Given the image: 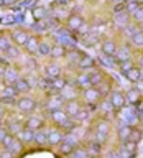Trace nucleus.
<instances>
[{"label": "nucleus", "instance_id": "nucleus-1", "mask_svg": "<svg viewBox=\"0 0 143 158\" xmlns=\"http://www.w3.org/2000/svg\"><path fill=\"white\" fill-rule=\"evenodd\" d=\"M108 135H110V122L107 118H102L94 127V140L104 143L108 138Z\"/></svg>", "mask_w": 143, "mask_h": 158}, {"label": "nucleus", "instance_id": "nucleus-2", "mask_svg": "<svg viewBox=\"0 0 143 158\" xmlns=\"http://www.w3.org/2000/svg\"><path fill=\"white\" fill-rule=\"evenodd\" d=\"M2 148H3V150H7V152H10L12 155H18V153H22L23 143L20 142V138L17 135L8 133V135L5 137V140L2 142Z\"/></svg>", "mask_w": 143, "mask_h": 158}, {"label": "nucleus", "instance_id": "nucleus-3", "mask_svg": "<svg viewBox=\"0 0 143 158\" xmlns=\"http://www.w3.org/2000/svg\"><path fill=\"white\" fill-rule=\"evenodd\" d=\"M118 118H120V123H127V125H135L138 122V114L133 107H123L118 110Z\"/></svg>", "mask_w": 143, "mask_h": 158}, {"label": "nucleus", "instance_id": "nucleus-4", "mask_svg": "<svg viewBox=\"0 0 143 158\" xmlns=\"http://www.w3.org/2000/svg\"><path fill=\"white\" fill-rule=\"evenodd\" d=\"M36 107H38V102L35 101V99L28 97V96H22V97H18V101H17V109H18V112H22V114H31V112L36 110Z\"/></svg>", "mask_w": 143, "mask_h": 158}, {"label": "nucleus", "instance_id": "nucleus-5", "mask_svg": "<svg viewBox=\"0 0 143 158\" xmlns=\"http://www.w3.org/2000/svg\"><path fill=\"white\" fill-rule=\"evenodd\" d=\"M64 104H66V101H64V97L59 92L49 94L48 101H46V104H44V110H46V114H49V112L56 110V109H61Z\"/></svg>", "mask_w": 143, "mask_h": 158}, {"label": "nucleus", "instance_id": "nucleus-6", "mask_svg": "<svg viewBox=\"0 0 143 158\" xmlns=\"http://www.w3.org/2000/svg\"><path fill=\"white\" fill-rule=\"evenodd\" d=\"M108 99H110V102H112L113 109H115V112H118L120 109H123L127 106V96L123 92H120V91H112L110 96H108Z\"/></svg>", "mask_w": 143, "mask_h": 158}, {"label": "nucleus", "instance_id": "nucleus-7", "mask_svg": "<svg viewBox=\"0 0 143 158\" xmlns=\"http://www.w3.org/2000/svg\"><path fill=\"white\" fill-rule=\"evenodd\" d=\"M46 130H48V128H46ZM63 138H64V132L59 127L48 130V145L49 147H59V145H61V142H63Z\"/></svg>", "mask_w": 143, "mask_h": 158}, {"label": "nucleus", "instance_id": "nucleus-8", "mask_svg": "<svg viewBox=\"0 0 143 158\" xmlns=\"http://www.w3.org/2000/svg\"><path fill=\"white\" fill-rule=\"evenodd\" d=\"M100 97H102V92H100V89L96 87V86H89L82 91L84 102H97Z\"/></svg>", "mask_w": 143, "mask_h": 158}, {"label": "nucleus", "instance_id": "nucleus-9", "mask_svg": "<svg viewBox=\"0 0 143 158\" xmlns=\"http://www.w3.org/2000/svg\"><path fill=\"white\" fill-rule=\"evenodd\" d=\"M130 23V13L127 10H118V12L113 13V25L117 28H125L127 25Z\"/></svg>", "mask_w": 143, "mask_h": 158}, {"label": "nucleus", "instance_id": "nucleus-10", "mask_svg": "<svg viewBox=\"0 0 143 158\" xmlns=\"http://www.w3.org/2000/svg\"><path fill=\"white\" fill-rule=\"evenodd\" d=\"M82 25H84V20H82V17H79L77 13H72V15H69V17H67L66 28L69 30V31L79 33V30H81Z\"/></svg>", "mask_w": 143, "mask_h": 158}, {"label": "nucleus", "instance_id": "nucleus-11", "mask_svg": "<svg viewBox=\"0 0 143 158\" xmlns=\"http://www.w3.org/2000/svg\"><path fill=\"white\" fill-rule=\"evenodd\" d=\"M18 77H20L18 69H15L12 66H7V68L3 69V73H2V79H3L5 84H15Z\"/></svg>", "mask_w": 143, "mask_h": 158}, {"label": "nucleus", "instance_id": "nucleus-12", "mask_svg": "<svg viewBox=\"0 0 143 158\" xmlns=\"http://www.w3.org/2000/svg\"><path fill=\"white\" fill-rule=\"evenodd\" d=\"M94 64H96V61H94V58L87 56V54H81V58H79V61L76 64V68L79 69V71H91V69H94Z\"/></svg>", "mask_w": 143, "mask_h": 158}, {"label": "nucleus", "instance_id": "nucleus-13", "mask_svg": "<svg viewBox=\"0 0 143 158\" xmlns=\"http://www.w3.org/2000/svg\"><path fill=\"white\" fill-rule=\"evenodd\" d=\"M64 97V101H71V99H77V86L74 82H69L63 87V91L59 92Z\"/></svg>", "mask_w": 143, "mask_h": 158}, {"label": "nucleus", "instance_id": "nucleus-14", "mask_svg": "<svg viewBox=\"0 0 143 158\" xmlns=\"http://www.w3.org/2000/svg\"><path fill=\"white\" fill-rule=\"evenodd\" d=\"M17 137L20 138V142H22L23 145H30V143H33V140H35V130H31V128H28V127H23L22 130L17 133Z\"/></svg>", "mask_w": 143, "mask_h": 158}, {"label": "nucleus", "instance_id": "nucleus-15", "mask_svg": "<svg viewBox=\"0 0 143 158\" xmlns=\"http://www.w3.org/2000/svg\"><path fill=\"white\" fill-rule=\"evenodd\" d=\"M67 84V81L64 77H54V79H49V89H48V92L49 94H54V92H61L63 91V87Z\"/></svg>", "mask_w": 143, "mask_h": 158}, {"label": "nucleus", "instance_id": "nucleus-16", "mask_svg": "<svg viewBox=\"0 0 143 158\" xmlns=\"http://www.w3.org/2000/svg\"><path fill=\"white\" fill-rule=\"evenodd\" d=\"M30 38V35L25 31V30H13L12 31V40L15 44H18V46H25Z\"/></svg>", "mask_w": 143, "mask_h": 158}, {"label": "nucleus", "instance_id": "nucleus-17", "mask_svg": "<svg viewBox=\"0 0 143 158\" xmlns=\"http://www.w3.org/2000/svg\"><path fill=\"white\" fill-rule=\"evenodd\" d=\"M61 74H63V69L56 63H51V64H46V66H44V76L49 77V79L59 77Z\"/></svg>", "mask_w": 143, "mask_h": 158}, {"label": "nucleus", "instance_id": "nucleus-18", "mask_svg": "<svg viewBox=\"0 0 143 158\" xmlns=\"http://www.w3.org/2000/svg\"><path fill=\"white\" fill-rule=\"evenodd\" d=\"M113 56H115V59L118 63L127 61V59L132 58V49H130V46H127V44H122V46H117V51Z\"/></svg>", "mask_w": 143, "mask_h": 158}, {"label": "nucleus", "instance_id": "nucleus-19", "mask_svg": "<svg viewBox=\"0 0 143 158\" xmlns=\"http://www.w3.org/2000/svg\"><path fill=\"white\" fill-rule=\"evenodd\" d=\"M25 127L31 128V130H38V128H43L44 127V118L43 117H38V115H31L25 120Z\"/></svg>", "mask_w": 143, "mask_h": 158}, {"label": "nucleus", "instance_id": "nucleus-20", "mask_svg": "<svg viewBox=\"0 0 143 158\" xmlns=\"http://www.w3.org/2000/svg\"><path fill=\"white\" fill-rule=\"evenodd\" d=\"M15 87H17L18 94H27V92L31 91V82H30L28 77L20 76V77L17 79V82H15Z\"/></svg>", "mask_w": 143, "mask_h": 158}, {"label": "nucleus", "instance_id": "nucleus-21", "mask_svg": "<svg viewBox=\"0 0 143 158\" xmlns=\"http://www.w3.org/2000/svg\"><path fill=\"white\" fill-rule=\"evenodd\" d=\"M33 143H36V145H39V147L48 145V130L44 127L35 130V140H33Z\"/></svg>", "mask_w": 143, "mask_h": 158}, {"label": "nucleus", "instance_id": "nucleus-22", "mask_svg": "<svg viewBox=\"0 0 143 158\" xmlns=\"http://www.w3.org/2000/svg\"><path fill=\"white\" fill-rule=\"evenodd\" d=\"M132 130H133V127H132V125H127V123H120V125L117 127V138H118L120 142L127 140V138H130Z\"/></svg>", "mask_w": 143, "mask_h": 158}, {"label": "nucleus", "instance_id": "nucleus-23", "mask_svg": "<svg viewBox=\"0 0 143 158\" xmlns=\"http://www.w3.org/2000/svg\"><path fill=\"white\" fill-rule=\"evenodd\" d=\"M38 48H39V41L36 36H30L27 44H25V49H27L28 54H31V56H38Z\"/></svg>", "mask_w": 143, "mask_h": 158}, {"label": "nucleus", "instance_id": "nucleus-24", "mask_svg": "<svg viewBox=\"0 0 143 158\" xmlns=\"http://www.w3.org/2000/svg\"><path fill=\"white\" fill-rule=\"evenodd\" d=\"M89 79H91V86H100V84L105 81V77H104V73L99 71V69H91L89 71Z\"/></svg>", "mask_w": 143, "mask_h": 158}, {"label": "nucleus", "instance_id": "nucleus-25", "mask_svg": "<svg viewBox=\"0 0 143 158\" xmlns=\"http://www.w3.org/2000/svg\"><path fill=\"white\" fill-rule=\"evenodd\" d=\"M81 107L82 106H81V102H79L77 99H71V101H66V104H64V110H66L71 117L76 115Z\"/></svg>", "mask_w": 143, "mask_h": 158}, {"label": "nucleus", "instance_id": "nucleus-26", "mask_svg": "<svg viewBox=\"0 0 143 158\" xmlns=\"http://www.w3.org/2000/svg\"><path fill=\"white\" fill-rule=\"evenodd\" d=\"M72 82L76 84L77 87H82V89L89 87V86H91V79H89V71H87V73L81 71V74H77V76L74 77V81H72Z\"/></svg>", "mask_w": 143, "mask_h": 158}, {"label": "nucleus", "instance_id": "nucleus-27", "mask_svg": "<svg viewBox=\"0 0 143 158\" xmlns=\"http://www.w3.org/2000/svg\"><path fill=\"white\" fill-rule=\"evenodd\" d=\"M97 110L104 115V118H105L107 115H110V114L115 112V109H113L110 99H104V102H100V106H97Z\"/></svg>", "mask_w": 143, "mask_h": 158}, {"label": "nucleus", "instance_id": "nucleus-28", "mask_svg": "<svg viewBox=\"0 0 143 158\" xmlns=\"http://www.w3.org/2000/svg\"><path fill=\"white\" fill-rule=\"evenodd\" d=\"M115 51H117V43L113 41V40H110V38L104 40V41H102V53L113 56V54H115Z\"/></svg>", "mask_w": 143, "mask_h": 158}, {"label": "nucleus", "instance_id": "nucleus-29", "mask_svg": "<svg viewBox=\"0 0 143 158\" xmlns=\"http://www.w3.org/2000/svg\"><path fill=\"white\" fill-rule=\"evenodd\" d=\"M66 53H67V48L64 46V44L56 43V44H53V46H51V54H49V56L54 58V59H59V58L66 56Z\"/></svg>", "mask_w": 143, "mask_h": 158}, {"label": "nucleus", "instance_id": "nucleus-30", "mask_svg": "<svg viewBox=\"0 0 143 158\" xmlns=\"http://www.w3.org/2000/svg\"><path fill=\"white\" fill-rule=\"evenodd\" d=\"M91 114H92V110H89L87 107H81L79 112L74 115V120H76V123H86L91 118Z\"/></svg>", "mask_w": 143, "mask_h": 158}, {"label": "nucleus", "instance_id": "nucleus-31", "mask_svg": "<svg viewBox=\"0 0 143 158\" xmlns=\"http://www.w3.org/2000/svg\"><path fill=\"white\" fill-rule=\"evenodd\" d=\"M99 61H100V64L102 66H105V68H115L117 66V59H115V56H110V54H100L99 56Z\"/></svg>", "mask_w": 143, "mask_h": 158}, {"label": "nucleus", "instance_id": "nucleus-32", "mask_svg": "<svg viewBox=\"0 0 143 158\" xmlns=\"http://www.w3.org/2000/svg\"><path fill=\"white\" fill-rule=\"evenodd\" d=\"M0 96H13V97H18L20 94L15 87V84H5V86L0 87Z\"/></svg>", "mask_w": 143, "mask_h": 158}, {"label": "nucleus", "instance_id": "nucleus-33", "mask_svg": "<svg viewBox=\"0 0 143 158\" xmlns=\"http://www.w3.org/2000/svg\"><path fill=\"white\" fill-rule=\"evenodd\" d=\"M130 43L135 48H143V30H137L130 36Z\"/></svg>", "mask_w": 143, "mask_h": 158}, {"label": "nucleus", "instance_id": "nucleus-34", "mask_svg": "<svg viewBox=\"0 0 143 158\" xmlns=\"http://www.w3.org/2000/svg\"><path fill=\"white\" fill-rule=\"evenodd\" d=\"M125 96H127V102H130V106H135V104L141 99V94L138 92L135 87L130 89V91H128V92L125 94Z\"/></svg>", "mask_w": 143, "mask_h": 158}, {"label": "nucleus", "instance_id": "nucleus-35", "mask_svg": "<svg viewBox=\"0 0 143 158\" xmlns=\"http://www.w3.org/2000/svg\"><path fill=\"white\" fill-rule=\"evenodd\" d=\"M71 155H72V156H76V158H86V156L91 155V153H89L87 145H77V147L72 150Z\"/></svg>", "mask_w": 143, "mask_h": 158}, {"label": "nucleus", "instance_id": "nucleus-36", "mask_svg": "<svg viewBox=\"0 0 143 158\" xmlns=\"http://www.w3.org/2000/svg\"><path fill=\"white\" fill-rule=\"evenodd\" d=\"M125 77H127L130 82H133V84H135L137 81H140V68H138V66H133L130 71L125 74Z\"/></svg>", "mask_w": 143, "mask_h": 158}, {"label": "nucleus", "instance_id": "nucleus-37", "mask_svg": "<svg viewBox=\"0 0 143 158\" xmlns=\"http://www.w3.org/2000/svg\"><path fill=\"white\" fill-rule=\"evenodd\" d=\"M51 54V44L46 43V41H39V48H38V56L41 58H46Z\"/></svg>", "mask_w": 143, "mask_h": 158}, {"label": "nucleus", "instance_id": "nucleus-38", "mask_svg": "<svg viewBox=\"0 0 143 158\" xmlns=\"http://www.w3.org/2000/svg\"><path fill=\"white\" fill-rule=\"evenodd\" d=\"M66 56H67V61L71 63V64H74V66H76L77 61H79V58H81V51H76V49L72 48L69 53H66Z\"/></svg>", "mask_w": 143, "mask_h": 158}, {"label": "nucleus", "instance_id": "nucleus-39", "mask_svg": "<svg viewBox=\"0 0 143 158\" xmlns=\"http://www.w3.org/2000/svg\"><path fill=\"white\" fill-rule=\"evenodd\" d=\"M33 17H35V20H44L46 18V8L44 7H35L33 8Z\"/></svg>", "mask_w": 143, "mask_h": 158}, {"label": "nucleus", "instance_id": "nucleus-40", "mask_svg": "<svg viewBox=\"0 0 143 158\" xmlns=\"http://www.w3.org/2000/svg\"><path fill=\"white\" fill-rule=\"evenodd\" d=\"M5 56L7 58H10V59H17L18 56H20V51H18V48L17 46H12V44H10V46L5 49Z\"/></svg>", "mask_w": 143, "mask_h": 158}, {"label": "nucleus", "instance_id": "nucleus-41", "mask_svg": "<svg viewBox=\"0 0 143 158\" xmlns=\"http://www.w3.org/2000/svg\"><path fill=\"white\" fill-rule=\"evenodd\" d=\"M133 68V63H132V59H127V61H120L118 63V69H120V73L125 76V74L130 71V69Z\"/></svg>", "mask_w": 143, "mask_h": 158}, {"label": "nucleus", "instance_id": "nucleus-42", "mask_svg": "<svg viewBox=\"0 0 143 158\" xmlns=\"http://www.w3.org/2000/svg\"><path fill=\"white\" fill-rule=\"evenodd\" d=\"M17 101L18 97L13 96H0V104H3V106H17Z\"/></svg>", "mask_w": 143, "mask_h": 158}, {"label": "nucleus", "instance_id": "nucleus-43", "mask_svg": "<svg viewBox=\"0 0 143 158\" xmlns=\"http://www.w3.org/2000/svg\"><path fill=\"white\" fill-rule=\"evenodd\" d=\"M138 7H140V2H137V0H125V10L130 15L135 12Z\"/></svg>", "mask_w": 143, "mask_h": 158}, {"label": "nucleus", "instance_id": "nucleus-44", "mask_svg": "<svg viewBox=\"0 0 143 158\" xmlns=\"http://www.w3.org/2000/svg\"><path fill=\"white\" fill-rule=\"evenodd\" d=\"M100 145H102V143L97 142V140H94L92 143H89V145H87L89 153H91V155H99V153H100Z\"/></svg>", "mask_w": 143, "mask_h": 158}, {"label": "nucleus", "instance_id": "nucleus-45", "mask_svg": "<svg viewBox=\"0 0 143 158\" xmlns=\"http://www.w3.org/2000/svg\"><path fill=\"white\" fill-rule=\"evenodd\" d=\"M132 17H133V20H135L137 23H143V7L141 5L132 13Z\"/></svg>", "mask_w": 143, "mask_h": 158}, {"label": "nucleus", "instance_id": "nucleus-46", "mask_svg": "<svg viewBox=\"0 0 143 158\" xmlns=\"http://www.w3.org/2000/svg\"><path fill=\"white\" fill-rule=\"evenodd\" d=\"M137 30H138V28L135 27V25H130V23H128V25H127V27H125V28H123V33H125V35H127V36H132V35H133V33H135V31H137Z\"/></svg>", "mask_w": 143, "mask_h": 158}, {"label": "nucleus", "instance_id": "nucleus-47", "mask_svg": "<svg viewBox=\"0 0 143 158\" xmlns=\"http://www.w3.org/2000/svg\"><path fill=\"white\" fill-rule=\"evenodd\" d=\"M96 41H97V35H86V43L87 46H92V44H96Z\"/></svg>", "mask_w": 143, "mask_h": 158}, {"label": "nucleus", "instance_id": "nucleus-48", "mask_svg": "<svg viewBox=\"0 0 143 158\" xmlns=\"http://www.w3.org/2000/svg\"><path fill=\"white\" fill-rule=\"evenodd\" d=\"M140 138H141V132L137 130V128H133V130H132V135H130V140H133V142L138 143V140H140Z\"/></svg>", "mask_w": 143, "mask_h": 158}, {"label": "nucleus", "instance_id": "nucleus-49", "mask_svg": "<svg viewBox=\"0 0 143 158\" xmlns=\"http://www.w3.org/2000/svg\"><path fill=\"white\" fill-rule=\"evenodd\" d=\"M8 46H10V40L0 36V51H5V49H7Z\"/></svg>", "mask_w": 143, "mask_h": 158}, {"label": "nucleus", "instance_id": "nucleus-50", "mask_svg": "<svg viewBox=\"0 0 143 158\" xmlns=\"http://www.w3.org/2000/svg\"><path fill=\"white\" fill-rule=\"evenodd\" d=\"M8 128L7 127H5V125H2V127H0V145H2V142L5 140V137H7L8 135Z\"/></svg>", "mask_w": 143, "mask_h": 158}, {"label": "nucleus", "instance_id": "nucleus-51", "mask_svg": "<svg viewBox=\"0 0 143 158\" xmlns=\"http://www.w3.org/2000/svg\"><path fill=\"white\" fill-rule=\"evenodd\" d=\"M135 89H137L140 94H143V79H140V81L135 82Z\"/></svg>", "mask_w": 143, "mask_h": 158}, {"label": "nucleus", "instance_id": "nucleus-52", "mask_svg": "<svg viewBox=\"0 0 143 158\" xmlns=\"http://www.w3.org/2000/svg\"><path fill=\"white\" fill-rule=\"evenodd\" d=\"M137 112H140V114L143 112V101H141V99L137 102Z\"/></svg>", "mask_w": 143, "mask_h": 158}, {"label": "nucleus", "instance_id": "nucleus-53", "mask_svg": "<svg viewBox=\"0 0 143 158\" xmlns=\"http://www.w3.org/2000/svg\"><path fill=\"white\" fill-rule=\"evenodd\" d=\"M112 5H120V3H125V0H110Z\"/></svg>", "mask_w": 143, "mask_h": 158}, {"label": "nucleus", "instance_id": "nucleus-54", "mask_svg": "<svg viewBox=\"0 0 143 158\" xmlns=\"http://www.w3.org/2000/svg\"><path fill=\"white\" fill-rule=\"evenodd\" d=\"M69 2H71V0H56L58 5H67Z\"/></svg>", "mask_w": 143, "mask_h": 158}, {"label": "nucleus", "instance_id": "nucleus-55", "mask_svg": "<svg viewBox=\"0 0 143 158\" xmlns=\"http://www.w3.org/2000/svg\"><path fill=\"white\" fill-rule=\"evenodd\" d=\"M138 66H143V54H140V58H138Z\"/></svg>", "mask_w": 143, "mask_h": 158}, {"label": "nucleus", "instance_id": "nucleus-56", "mask_svg": "<svg viewBox=\"0 0 143 158\" xmlns=\"http://www.w3.org/2000/svg\"><path fill=\"white\" fill-rule=\"evenodd\" d=\"M3 3L5 5H12V3H15V0H3Z\"/></svg>", "mask_w": 143, "mask_h": 158}, {"label": "nucleus", "instance_id": "nucleus-57", "mask_svg": "<svg viewBox=\"0 0 143 158\" xmlns=\"http://www.w3.org/2000/svg\"><path fill=\"white\" fill-rule=\"evenodd\" d=\"M140 68V79H143V66H138Z\"/></svg>", "mask_w": 143, "mask_h": 158}, {"label": "nucleus", "instance_id": "nucleus-58", "mask_svg": "<svg viewBox=\"0 0 143 158\" xmlns=\"http://www.w3.org/2000/svg\"><path fill=\"white\" fill-rule=\"evenodd\" d=\"M3 125V114H0V127Z\"/></svg>", "mask_w": 143, "mask_h": 158}, {"label": "nucleus", "instance_id": "nucleus-59", "mask_svg": "<svg viewBox=\"0 0 143 158\" xmlns=\"http://www.w3.org/2000/svg\"><path fill=\"white\" fill-rule=\"evenodd\" d=\"M2 152H3V148H0V156H2Z\"/></svg>", "mask_w": 143, "mask_h": 158}, {"label": "nucleus", "instance_id": "nucleus-60", "mask_svg": "<svg viewBox=\"0 0 143 158\" xmlns=\"http://www.w3.org/2000/svg\"><path fill=\"white\" fill-rule=\"evenodd\" d=\"M137 2H143V0H137Z\"/></svg>", "mask_w": 143, "mask_h": 158}]
</instances>
